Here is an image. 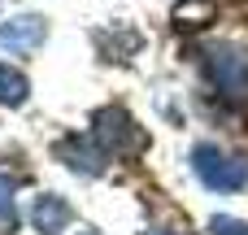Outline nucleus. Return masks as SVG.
I'll list each match as a JSON object with an SVG mask.
<instances>
[{
	"label": "nucleus",
	"mask_w": 248,
	"mask_h": 235,
	"mask_svg": "<svg viewBox=\"0 0 248 235\" xmlns=\"http://www.w3.org/2000/svg\"><path fill=\"white\" fill-rule=\"evenodd\" d=\"M205 74L222 87V96L248 100V48H240V44L205 48Z\"/></svg>",
	"instance_id": "nucleus-1"
},
{
	"label": "nucleus",
	"mask_w": 248,
	"mask_h": 235,
	"mask_svg": "<svg viewBox=\"0 0 248 235\" xmlns=\"http://www.w3.org/2000/svg\"><path fill=\"white\" fill-rule=\"evenodd\" d=\"M192 170H196L214 192H235V188L248 183V161L227 157V153L214 148V144H201V148L192 153Z\"/></svg>",
	"instance_id": "nucleus-2"
},
{
	"label": "nucleus",
	"mask_w": 248,
	"mask_h": 235,
	"mask_svg": "<svg viewBox=\"0 0 248 235\" xmlns=\"http://www.w3.org/2000/svg\"><path fill=\"white\" fill-rule=\"evenodd\" d=\"M92 122H96V140H100L109 153H122L126 144H131V148H140V144H144V135L135 131V122H131L122 109H100Z\"/></svg>",
	"instance_id": "nucleus-3"
},
{
	"label": "nucleus",
	"mask_w": 248,
	"mask_h": 235,
	"mask_svg": "<svg viewBox=\"0 0 248 235\" xmlns=\"http://www.w3.org/2000/svg\"><path fill=\"white\" fill-rule=\"evenodd\" d=\"M57 157H61L65 166H74L78 174H100V170H105V153H100L87 135H65V140L57 144Z\"/></svg>",
	"instance_id": "nucleus-4"
},
{
	"label": "nucleus",
	"mask_w": 248,
	"mask_h": 235,
	"mask_svg": "<svg viewBox=\"0 0 248 235\" xmlns=\"http://www.w3.org/2000/svg\"><path fill=\"white\" fill-rule=\"evenodd\" d=\"M39 44H44V17H35V13L0 26V48H9V52H31Z\"/></svg>",
	"instance_id": "nucleus-5"
},
{
	"label": "nucleus",
	"mask_w": 248,
	"mask_h": 235,
	"mask_svg": "<svg viewBox=\"0 0 248 235\" xmlns=\"http://www.w3.org/2000/svg\"><path fill=\"white\" fill-rule=\"evenodd\" d=\"M70 205L61 201V196H39L35 205H31V222H35V231L44 235H61L65 227H70Z\"/></svg>",
	"instance_id": "nucleus-6"
},
{
	"label": "nucleus",
	"mask_w": 248,
	"mask_h": 235,
	"mask_svg": "<svg viewBox=\"0 0 248 235\" xmlns=\"http://www.w3.org/2000/svg\"><path fill=\"white\" fill-rule=\"evenodd\" d=\"M22 100H26V74L0 61V105H22Z\"/></svg>",
	"instance_id": "nucleus-7"
},
{
	"label": "nucleus",
	"mask_w": 248,
	"mask_h": 235,
	"mask_svg": "<svg viewBox=\"0 0 248 235\" xmlns=\"http://www.w3.org/2000/svg\"><path fill=\"white\" fill-rule=\"evenodd\" d=\"M13 222V179L0 174V227Z\"/></svg>",
	"instance_id": "nucleus-8"
},
{
	"label": "nucleus",
	"mask_w": 248,
	"mask_h": 235,
	"mask_svg": "<svg viewBox=\"0 0 248 235\" xmlns=\"http://www.w3.org/2000/svg\"><path fill=\"white\" fill-rule=\"evenodd\" d=\"M209 227H214V235H248V222H240V218H222V214H218Z\"/></svg>",
	"instance_id": "nucleus-9"
},
{
	"label": "nucleus",
	"mask_w": 248,
	"mask_h": 235,
	"mask_svg": "<svg viewBox=\"0 0 248 235\" xmlns=\"http://www.w3.org/2000/svg\"><path fill=\"white\" fill-rule=\"evenodd\" d=\"M214 9L205 4V0H192V4H179V17H209Z\"/></svg>",
	"instance_id": "nucleus-10"
},
{
	"label": "nucleus",
	"mask_w": 248,
	"mask_h": 235,
	"mask_svg": "<svg viewBox=\"0 0 248 235\" xmlns=\"http://www.w3.org/2000/svg\"><path fill=\"white\" fill-rule=\"evenodd\" d=\"M148 235H166V231H148Z\"/></svg>",
	"instance_id": "nucleus-11"
},
{
	"label": "nucleus",
	"mask_w": 248,
	"mask_h": 235,
	"mask_svg": "<svg viewBox=\"0 0 248 235\" xmlns=\"http://www.w3.org/2000/svg\"><path fill=\"white\" fill-rule=\"evenodd\" d=\"M87 235H96V231H87Z\"/></svg>",
	"instance_id": "nucleus-12"
}]
</instances>
